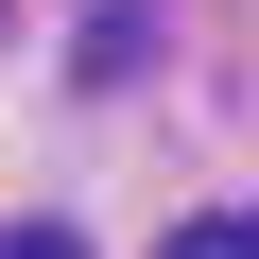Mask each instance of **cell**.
<instances>
[{"label": "cell", "instance_id": "obj_2", "mask_svg": "<svg viewBox=\"0 0 259 259\" xmlns=\"http://www.w3.org/2000/svg\"><path fill=\"white\" fill-rule=\"evenodd\" d=\"M0 259H87V242H69V225H18V242H0Z\"/></svg>", "mask_w": 259, "mask_h": 259}, {"label": "cell", "instance_id": "obj_1", "mask_svg": "<svg viewBox=\"0 0 259 259\" xmlns=\"http://www.w3.org/2000/svg\"><path fill=\"white\" fill-rule=\"evenodd\" d=\"M156 259H259V207H225V225H173Z\"/></svg>", "mask_w": 259, "mask_h": 259}]
</instances>
